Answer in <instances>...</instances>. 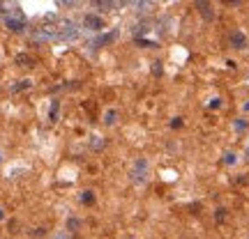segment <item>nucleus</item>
Listing matches in <instances>:
<instances>
[{
  "mask_svg": "<svg viewBox=\"0 0 249 239\" xmlns=\"http://www.w3.org/2000/svg\"><path fill=\"white\" fill-rule=\"evenodd\" d=\"M53 28H55V39H60V42H74L81 35L79 26L74 21H67V18H58Z\"/></svg>",
  "mask_w": 249,
  "mask_h": 239,
  "instance_id": "obj_1",
  "label": "nucleus"
},
{
  "mask_svg": "<svg viewBox=\"0 0 249 239\" xmlns=\"http://www.w3.org/2000/svg\"><path fill=\"white\" fill-rule=\"evenodd\" d=\"M5 26H7L12 32H23V28H26V21H23V14H21V9H18V7L12 9V14L5 18Z\"/></svg>",
  "mask_w": 249,
  "mask_h": 239,
  "instance_id": "obj_2",
  "label": "nucleus"
},
{
  "mask_svg": "<svg viewBox=\"0 0 249 239\" xmlns=\"http://www.w3.org/2000/svg\"><path fill=\"white\" fill-rule=\"evenodd\" d=\"M132 179L134 182H145V179H148V161L145 159H139L136 163H134Z\"/></svg>",
  "mask_w": 249,
  "mask_h": 239,
  "instance_id": "obj_3",
  "label": "nucleus"
},
{
  "mask_svg": "<svg viewBox=\"0 0 249 239\" xmlns=\"http://www.w3.org/2000/svg\"><path fill=\"white\" fill-rule=\"evenodd\" d=\"M83 26L88 28V30H102V28H104V21H102L97 14H86V18H83Z\"/></svg>",
  "mask_w": 249,
  "mask_h": 239,
  "instance_id": "obj_4",
  "label": "nucleus"
},
{
  "mask_svg": "<svg viewBox=\"0 0 249 239\" xmlns=\"http://www.w3.org/2000/svg\"><path fill=\"white\" fill-rule=\"evenodd\" d=\"M196 7H198V12H201V16H203L205 21H213L214 18V12H213V5H210V2H203V0H201V2H196Z\"/></svg>",
  "mask_w": 249,
  "mask_h": 239,
  "instance_id": "obj_5",
  "label": "nucleus"
},
{
  "mask_svg": "<svg viewBox=\"0 0 249 239\" xmlns=\"http://www.w3.org/2000/svg\"><path fill=\"white\" fill-rule=\"evenodd\" d=\"M231 44L235 46V48H245V46H247V37L238 30V32H233V35H231Z\"/></svg>",
  "mask_w": 249,
  "mask_h": 239,
  "instance_id": "obj_6",
  "label": "nucleus"
},
{
  "mask_svg": "<svg viewBox=\"0 0 249 239\" xmlns=\"http://www.w3.org/2000/svg\"><path fill=\"white\" fill-rule=\"evenodd\" d=\"M14 60H17V64H21V67H33V64H35V62H33V58H30V55H26V53H18Z\"/></svg>",
  "mask_w": 249,
  "mask_h": 239,
  "instance_id": "obj_7",
  "label": "nucleus"
},
{
  "mask_svg": "<svg viewBox=\"0 0 249 239\" xmlns=\"http://www.w3.org/2000/svg\"><path fill=\"white\" fill-rule=\"evenodd\" d=\"M116 39H118V30H113V32H108V35L99 37L97 42H95V46H99V44H108V42H116Z\"/></svg>",
  "mask_w": 249,
  "mask_h": 239,
  "instance_id": "obj_8",
  "label": "nucleus"
},
{
  "mask_svg": "<svg viewBox=\"0 0 249 239\" xmlns=\"http://www.w3.org/2000/svg\"><path fill=\"white\" fill-rule=\"evenodd\" d=\"M33 85V80H18L17 85H12V92H21V90H28Z\"/></svg>",
  "mask_w": 249,
  "mask_h": 239,
  "instance_id": "obj_9",
  "label": "nucleus"
},
{
  "mask_svg": "<svg viewBox=\"0 0 249 239\" xmlns=\"http://www.w3.org/2000/svg\"><path fill=\"white\" fill-rule=\"evenodd\" d=\"M116 117H118L116 111H108V113H104V124H116Z\"/></svg>",
  "mask_w": 249,
  "mask_h": 239,
  "instance_id": "obj_10",
  "label": "nucleus"
},
{
  "mask_svg": "<svg viewBox=\"0 0 249 239\" xmlns=\"http://www.w3.org/2000/svg\"><path fill=\"white\" fill-rule=\"evenodd\" d=\"M49 120H51V122H55V120H58V101H53V104H51V111H49Z\"/></svg>",
  "mask_w": 249,
  "mask_h": 239,
  "instance_id": "obj_11",
  "label": "nucleus"
},
{
  "mask_svg": "<svg viewBox=\"0 0 249 239\" xmlns=\"http://www.w3.org/2000/svg\"><path fill=\"white\" fill-rule=\"evenodd\" d=\"M81 200H83L86 205H92V203H95V195H92V191H83Z\"/></svg>",
  "mask_w": 249,
  "mask_h": 239,
  "instance_id": "obj_12",
  "label": "nucleus"
},
{
  "mask_svg": "<svg viewBox=\"0 0 249 239\" xmlns=\"http://www.w3.org/2000/svg\"><path fill=\"white\" fill-rule=\"evenodd\" d=\"M79 225H81L79 219H70V221H67V228H70V230H79Z\"/></svg>",
  "mask_w": 249,
  "mask_h": 239,
  "instance_id": "obj_13",
  "label": "nucleus"
},
{
  "mask_svg": "<svg viewBox=\"0 0 249 239\" xmlns=\"http://www.w3.org/2000/svg\"><path fill=\"white\" fill-rule=\"evenodd\" d=\"M90 143H92V147H95V150H102V145H104V143L99 141V136H92V141Z\"/></svg>",
  "mask_w": 249,
  "mask_h": 239,
  "instance_id": "obj_14",
  "label": "nucleus"
},
{
  "mask_svg": "<svg viewBox=\"0 0 249 239\" xmlns=\"http://www.w3.org/2000/svg\"><path fill=\"white\" fill-rule=\"evenodd\" d=\"M224 163H229V166H231V163H235V154H233V152H229V154L224 157Z\"/></svg>",
  "mask_w": 249,
  "mask_h": 239,
  "instance_id": "obj_15",
  "label": "nucleus"
},
{
  "mask_svg": "<svg viewBox=\"0 0 249 239\" xmlns=\"http://www.w3.org/2000/svg\"><path fill=\"white\" fill-rule=\"evenodd\" d=\"M134 7H139L141 12H145V9L150 7V2H134Z\"/></svg>",
  "mask_w": 249,
  "mask_h": 239,
  "instance_id": "obj_16",
  "label": "nucleus"
},
{
  "mask_svg": "<svg viewBox=\"0 0 249 239\" xmlns=\"http://www.w3.org/2000/svg\"><path fill=\"white\" fill-rule=\"evenodd\" d=\"M245 127H247V122H245V120H238V122H235V129H238V131H242Z\"/></svg>",
  "mask_w": 249,
  "mask_h": 239,
  "instance_id": "obj_17",
  "label": "nucleus"
},
{
  "mask_svg": "<svg viewBox=\"0 0 249 239\" xmlns=\"http://www.w3.org/2000/svg\"><path fill=\"white\" fill-rule=\"evenodd\" d=\"M222 106V99H213V101H210V108H219Z\"/></svg>",
  "mask_w": 249,
  "mask_h": 239,
  "instance_id": "obj_18",
  "label": "nucleus"
},
{
  "mask_svg": "<svg viewBox=\"0 0 249 239\" xmlns=\"http://www.w3.org/2000/svg\"><path fill=\"white\" fill-rule=\"evenodd\" d=\"M171 127H173V129H178V127H182V120H180V117H176V120L171 122Z\"/></svg>",
  "mask_w": 249,
  "mask_h": 239,
  "instance_id": "obj_19",
  "label": "nucleus"
},
{
  "mask_svg": "<svg viewBox=\"0 0 249 239\" xmlns=\"http://www.w3.org/2000/svg\"><path fill=\"white\" fill-rule=\"evenodd\" d=\"M224 216H226V214H224V209H217V221H224Z\"/></svg>",
  "mask_w": 249,
  "mask_h": 239,
  "instance_id": "obj_20",
  "label": "nucleus"
},
{
  "mask_svg": "<svg viewBox=\"0 0 249 239\" xmlns=\"http://www.w3.org/2000/svg\"><path fill=\"white\" fill-rule=\"evenodd\" d=\"M152 71H155L157 76H160V74H161V67H160V62H155V69H152Z\"/></svg>",
  "mask_w": 249,
  "mask_h": 239,
  "instance_id": "obj_21",
  "label": "nucleus"
},
{
  "mask_svg": "<svg viewBox=\"0 0 249 239\" xmlns=\"http://www.w3.org/2000/svg\"><path fill=\"white\" fill-rule=\"evenodd\" d=\"M2 219H5V214H2V209H0V221H2Z\"/></svg>",
  "mask_w": 249,
  "mask_h": 239,
  "instance_id": "obj_22",
  "label": "nucleus"
},
{
  "mask_svg": "<svg viewBox=\"0 0 249 239\" xmlns=\"http://www.w3.org/2000/svg\"><path fill=\"white\" fill-rule=\"evenodd\" d=\"M55 239H65V235H58V237H55Z\"/></svg>",
  "mask_w": 249,
  "mask_h": 239,
  "instance_id": "obj_23",
  "label": "nucleus"
},
{
  "mask_svg": "<svg viewBox=\"0 0 249 239\" xmlns=\"http://www.w3.org/2000/svg\"><path fill=\"white\" fill-rule=\"evenodd\" d=\"M2 7H5V5H2V2H0V12H5V9H2Z\"/></svg>",
  "mask_w": 249,
  "mask_h": 239,
  "instance_id": "obj_24",
  "label": "nucleus"
}]
</instances>
